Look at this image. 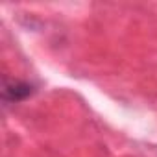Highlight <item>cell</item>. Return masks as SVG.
Listing matches in <instances>:
<instances>
[{
	"instance_id": "6da1fadb",
	"label": "cell",
	"mask_w": 157,
	"mask_h": 157,
	"mask_svg": "<svg viewBox=\"0 0 157 157\" xmlns=\"http://www.w3.org/2000/svg\"><path fill=\"white\" fill-rule=\"evenodd\" d=\"M33 94V85L28 82H21V80H4V87H2V100L8 104H17L26 100L28 96Z\"/></svg>"
}]
</instances>
